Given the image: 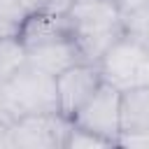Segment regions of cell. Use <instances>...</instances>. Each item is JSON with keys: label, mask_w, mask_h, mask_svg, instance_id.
I'll return each mask as SVG.
<instances>
[{"label": "cell", "mask_w": 149, "mask_h": 149, "mask_svg": "<svg viewBox=\"0 0 149 149\" xmlns=\"http://www.w3.org/2000/svg\"><path fill=\"white\" fill-rule=\"evenodd\" d=\"M70 37L88 63H98L123 35L121 12L114 0H72L68 9Z\"/></svg>", "instance_id": "6da1fadb"}, {"label": "cell", "mask_w": 149, "mask_h": 149, "mask_svg": "<svg viewBox=\"0 0 149 149\" xmlns=\"http://www.w3.org/2000/svg\"><path fill=\"white\" fill-rule=\"evenodd\" d=\"M0 93H2V105L9 121L26 114L58 112L56 77L30 65L28 61L9 79L0 84Z\"/></svg>", "instance_id": "7a4b0ae2"}, {"label": "cell", "mask_w": 149, "mask_h": 149, "mask_svg": "<svg viewBox=\"0 0 149 149\" xmlns=\"http://www.w3.org/2000/svg\"><path fill=\"white\" fill-rule=\"evenodd\" d=\"M102 79L119 91L149 86V47L121 35L98 61Z\"/></svg>", "instance_id": "3957f363"}, {"label": "cell", "mask_w": 149, "mask_h": 149, "mask_svg": "<svg viewBox=\"0 0 149 149\" xmlns=\"http://www.w3.org/2000/svg\"><path fill=\"white\" fill-rule=\"evenodd\" d=\"M72 121L61 112L26 114L7 126L9 147L23 149H65V137Z\"/></svg>", "instance_id": "277c9868"}, {"label": "cell", "mask_w": 149, "mask_h": 149, "mask_svg": "<svg viewBox=\"0 0 149 149\" xmlns=\"http://www.w3.org/2000/svg\"><path fill=\"white\" fill-rule=\"evenodd\" d=\"M119 102H121V91L114 88L112 84L102 81L98 86V91L77 109V114L70 121L84 130H91V133L109 140L116 147V137L121 133Z\"/></svg>", "instance_id": "5b68a950"}, {"label": "cell", "mask_w": 149, "mask_h": 149, "mask_svg": "<svg viewBox=\"0 0 149 149\" xmlns=\"http://www.w3.org/2000/svg\"><path fill=\"white\" fill-rule=\"evenodd\" d=\"M102 72L98 63L81 61L61 74H56V93H58V112L68 119L77 114V109L98 91L102 84Z\"/></svg>", "instance_id": "8992f818"}, {"label": "cell", "mask_w": 149, "mask_h": 149, "mask_svg": "<svg viewBox=\"0 0 149 149\" xmlns=\"http://www.w3.org/2000/svg\"><path fill=\"white\" fill-rule=\"evenodd\" d=\"M26 61L49 74H61L63 70L81 63V54L74 44L72 37H58V40H51V42H44V44H35L30 49H26Z\"/></svg>", "instance_id": "52a82bcc"}, {"label": "cell", "mask_w": 149, "mask_h": 149, "mask_svg": "<svg viewBox=\"0 0 149 149\" xmlns=\"http://www.w3.org/2000/svg\"><path fill=\"white\" fill-rule=\"evenodd\" d=\"M58 37H70L68 12H49V9L28 12V16L19 30V40L26 49L58 40Z\"/></svg>", "instance_id": "ba28073f"}, {"label": "cell", "mask_w": 149, "mask_h": 149, "mask_svg": "<svg viewBox=\"0 0 149 149\" xmlns=\"http://www.w3.org/2000/svg\"><path fill=\"white\" fill-rule=\"evenodd\" d=\"M119 121H121V133L149 130V86L121 91Z\"/></svg>", "instance_id": "9c48e42d"}, {"label": "cell", "mask_w": 149, "mask_h": 149, "mask_svg": "<svg viewBox=\"0 0 149 149\" xmlns=\"http://www.w3.org/2000/svg\"><path fill=\"white\" fill-rule=\"evenodd\" d=\"M26 63V47L19 37H0V84Z\"/></svg>", "instance_id": "30bf717a"}, {"label": "cell", "mask_w": 149, "mask_h": 149, "mask_svg": "<svg viewBox=\"0 0 149 149\" xmlns=\"http://www.w3.org/2000/svg\"><path fill=\"white\" fill-rule=\"evenodd\" d=\"M28 16L21 0H0V37H19V30Z\"/></svg>", "instance_id": "8fae6325"}, {"label": "cell", "mask_w": 149, "mask_h": 149, "mask_svg": "<svg viewBox=\"0 0 149 149\" xmlns=\"http://www.w3.org/2000/svg\"><path fill=\"white\" fill-rule=\"evenodd\" d=\"M121 23H123V35L149 47V5L121 14Z\"/></svg>", "instance_id": "7c38bea8"}, {"label": "cell", "mask_w": 149, "mask_h": 149, "mask_svg": "<svg viewBox=\"0 0 149 149\" xmlns=\"http://www.w3.org/2000/svg\"><path fill=\"white\" fill-rule=\"evenodd\" d=\"M102 147H114V144L91 130L74 126V123L70 126L68 137H65V149H102Z\"/></svg>", "instance_id": "4fadbf2b"}, {"label": "cell", "mask_w": 149, "mask_h": 149, "mask_svg": "<svg viewBox=\"0 0 149 149\" xmlns=\"http://www.w3.org/2000/svg\"><path fill=\"white\" fill-rule=\"evenodd\" d=\"M23 7L28 12H40V9H49V12H68L72 0H21Z\"/></svg>", "instance_id": "5bb4252c"}, {"label": "cell", "mask_w": 149, "mask_h": 149, "mask_svg": "<svg viewBox=\"0 0 149 149\" xmlns=\"http://www.w3.org/2000/svg\"><path fill=\"white\" fill-rule=\"evenodd\" d=\"M116 147H137V149H147V147H149V130L121 133V135L116 137Z\"/></svg>", "instance_id": "9a60e30c"}, {"label": "cell", "mask_w": 149, "mask_h": 149, "mask_svg": "<svg viewBox=\"0 0 149 149\" xmlns=\"http://www.w3.org/2000/svg\"><path fill=\"white\" fill-rule=\"evenodd\" d=\"M114 2H116V7H119V12H121V14L133 12V9L142 7V5H149V0H114Z\"/></svg>", "instance_id": "2e32d148"}, {"label": "cell", "mask_w": 149, "mask_h": 149, "mask_svg": "<svg viewBox=\"0 0 149 149\" xmlns=\"http://www.w3.org/2000/svg\"><path fill=\"white\" fill-rule=\"evenodd\" d=\"M7 126H9V123H0V147H9V140H7Z\"/></svg>", "instance_id": "e0dca14e"}, {"label": "cell", "mask_w": 149, "mask_h": 149, "mask_svg": "<svg viewBox=\"0 0 149 149\" xmlns=\"http://www.w3.org/2000/svg\"><path fill=\"white\" fill-rule=\"evenodd\" d=\"M0 123H9L7 112H5V105H2V93H0Z\"/></svg>", "instance_id": "ac0fdd59"}]
</instances>
